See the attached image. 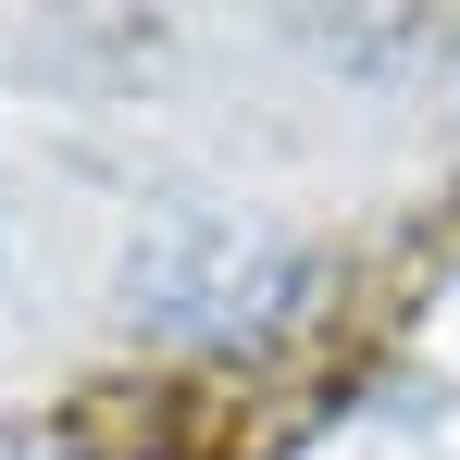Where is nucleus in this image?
I'll list each match as a JSON object with an SVG mask.
<instances>
[{"label": "nucleus", "instance_id": "f03ea898", "mask_svg": "<svg viewBox=\"0 0 460 460\" xmlns=\"http://www.w3.org/2000/svg\"><path fill=\"white\" fill-rule=\"evenodd\" d=\"M0 460H87L63 423H0Z\"/></svg>", "mask_w": 460, "mask_h": 460}, {"label": "nucleus", "instance_id": "f257e3e1", "mask_svg": "<svg viewBox=\"0 0 460 460\" xmlns=\"http://www.w3.org/2000/svg\"><path fill=\"white\" fill-rule=\"evenodd\" d=\"M125 311L174 336V349H249L299 311V249L249 212H187V225L137 236L125 261Z\"/></svg>", "mask_w": 460, "mask_h": 460}]
</instances>
